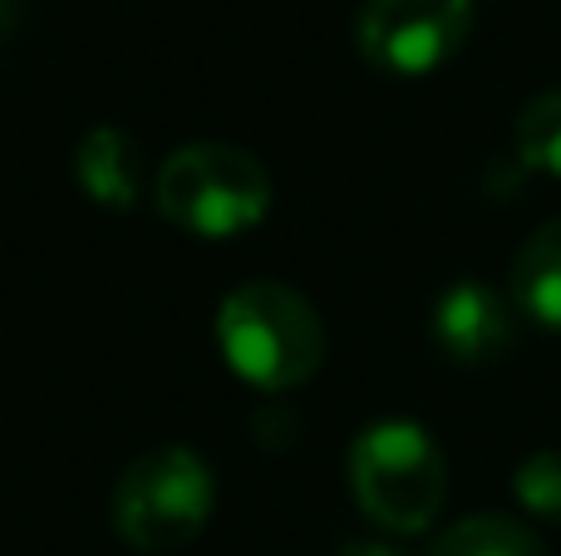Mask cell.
<instances>
[{"mask_svg":"<svg viewBox=\"0 0 561 556\" xmlns=\"http://www.w3.org/2000/svg\"><path fill=\"white\" fill-rule=\"evenodd\" d=\"M217 345L222 360L247 384L266 394L296 390L325 360V325L316 305L280 281L237 286L217 311Z\"/></svg>","mask_w":561,"mask_h":556,"instance_id":"obj_1","label":"cell"},{"mask_svg":"<svg viewBox=\"0 0 561 556\" xmlns=\"http://www.w3.org/2000/svg\"><path fill=\"white\" fill-rule=\"evenodd\" d=\"M153 202L193 236H242L272 212V173L247 148L193 143L163 158L153 173Z\"/></svg>","mask_w":561,"mask_h":556,"instance_id":"obj_2","label":"cell"},{"mask_svg":"<svg viewBox=\"0 0 561 556\" xmlns=\"http://www.w3.org/2000/svg\"><path fill=\"white\" fill-rule=\"evenodd\" d=\"M350 488L369 522L389 532H424L448 498V463L428 429L385 419L369 424L350 449Z\"/></svg>","mask_w":561,"mask_h":556,"instance_id":"obj_3","label":"cell"},{"mask_svg":"<svg viewBox=\"0 0 561 556\" xmlns=\"http://www.w3.org/2000/svg\"><path fill=\"white\" fill-rule=\"evenodd\" d=\"M213 468L193 449H153L124 468L114 488V528L134 552H178L213 518Z\"/></svg>","mask_w":561,"mask_h":556,"instance_id":"obj_4","label":"cell"},{"mask_svg":"<svg viewBox=\"0 0 561 556\" xmlns=\"http://www.w3.org/2000/svg\"><path fill=\"white\" fill-rule=\"evenodd\" d=\"M473 0H365L355 20L359 55L399 79L434 74L463 49Z\"/></svg>","mask_w":561,"mask_h":556,"instance_id":"obj_5","label":"cell"},{"mask_svg":"<svg viewBox=\"0 0 561 556\" xmlns=\"http://www.w3.org/2000/svg\"><path fill=\"white\" fill-rule=\"evenodd\" d=\"M513 305L488 281H454L434 305V345L454 364H488L513 350Z\"/></svg>","mask_w":561,"mask_h":556,"instance_id":"obj_6","label":"cell"},{"mask_svg":"<svg viewBox=\"0 0 561 556\" xmlns=\"http://www.w3.org/2000/svg\"><path fill=\"white\" fill-rule=\"evenodd\" d=\"M75 177L99 207H114V212H128V207L144 197L148 187V163L144 148L134 143V134L114 124H99L79 138L75 148Z\"/></svg>","mask_w":561,"mask_h":556,"instance_id":"obj_7","label":"cell"},{"mask_svg":"<svg viewBox=\"0 0 561 556\" xmlns=\"http://www.w3.org/2000/svg\"><path fill=\"white\" fill-rule=\"evenodd\" d=\"M513 305L547 331H561V217L542 222L513 256Z\"/></svg>","mask_w":561,"mask_h":556,"instance_id":"obj_8","label":"cell"},{"mask_svg":"<svg viewBox=\"0 0 561 556\" xmlns=\"http://www.w3.org/2000/svg\"><path fill=\"white\" fill-rule=\"evenodd\" d=\"M434 556H547L542 537L507 512H478L438 537Z\"/></svg>","mask_w":561,"mask_h":556,"instance_id":"obj_9","label":"cell"},{"mask_svg":"<svg viewBox=\"0 0 561 556\" xmlns=\"http://www.w3.org/2000/svg\"><path fill=\"white\" fill-rule=\"evenodd\" d=\"M513 153L527 173L561 177V89L527 99L513 118Z\"/></svg>","mask_w":561,"mask_h":556,"instance_id":"obj_10","label":"cell"},{"mask_svg":"<svg viewBox=\"0 0 561 556\" xmlns=\"http://www.w3.org/2000/svg\"><path fill=\"white\" fill-rule=\"evenodd\" d=\"M513 498H517V508L533 512V518L561 522V449H542L517 463Z\"/></svg>","mask_w":561,"mask_h":556,"instance_id":"obj_11","label":"cell"},{"mask_svg":"<svg viewBox=\"0 0 561 556\" xmlns=\"http://www.w3.org/2000/svg\"><path fill=\"white\" fill-rule=\"evenodd\" d=\"M340 556H404V552H394V547H379V542H359V547H345Z\"/></svg>","mask_w":561,"mask_h":556,"instance_id":"obj_12","label":"cell"},{"mask_svg":"<svg viewBox=\"0 0 561 556\" xmlns=\"http://www.w3.org/2000/svg\"><path fill=\"white\" fill-rule=\"evenodd\" d=\"M10 20H15V5H10V0H0V35L10 30Z\"/></svg>","mask_w":561,"mask_h":556,"instance_id":"obj_13","label":"cell"}]
</instances>
